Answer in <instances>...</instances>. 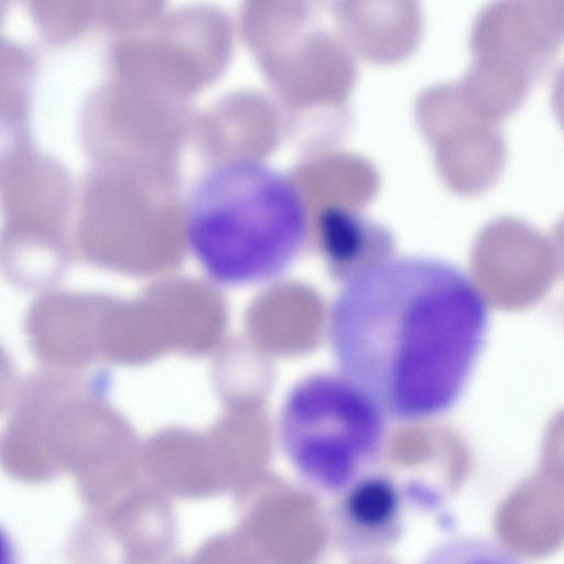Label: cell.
<instances>
[{
    "mask_svg": "<svg viewBox=\"0 0 564 564\" xmlns=\"http://www.w3.org/2000/svg\"><path fill=\"white\" fill-rule=\"evenodd\" d=\"M488 304L460 268L426 256H378L352 270L329 313L343 375L384 413L442 414L481 352Z\"/></svg>",
    "mask_w": 564,
    "mask_h": 564,
    "instance_id": "1",
    "label": "cell"
},
{
    "mask_svg": "<svg viewBox=\"0 0 564 564\" xmlns=\"http://www.w3.org/2000/svg\"><path fill=\"white\" fill-rule=\"evenodd\" d=\"M307 212L294 182L251 158L219 162L198 177L185 213L188 249L226 286L275 278L301 251Z\"/></svg>",
    "mask_w": 564,
    "mask_h": 564,
    "instance_id": "2",
    "label": "cell"
},
{
    "mask_svg": "<svg viewBox=\"0 0 564 564\" xmlns=\"http://www.w3.org/2000/svg\"><path fill=\"white\" fill-rule=\"evenodd\" d=\"M468 101L500 124L564 46V1H501L478 15Z\"/></svg>",
    "mask_w": 564,
    "mask_h": 564,
    "instance_id": "4",
    "label": "cell"
},
{
    "mask_svg": "<svg viewBox=\"0 0 564 564\" xmlns=\"http://www.w3.org/2000/svg\"><path fill=\"white\" fill-rule=\"evenodd\" d=\"M383 413L344 375L308 376L284 401L283 452L306 484L327 494L344 492L378 457L386 435Z\"/></svg>",
    "mask_w": 564,
    "mask_h": 564,
    "instance_id": "3",
    "label": "cell"
},
{
    "mask_svg": "<svg viewBox=\"0 0 564 564\" xmlns=\"http://www.w3.org/2000/svg\"><path fill=\"white\" fill-rule=\"evenodd\" d=\"M551 104L556 120L564 130V65H562L552 83Z\"/></svg>",
    "mask_w": 564,
    "mask_h": 564,
    "instance_id": "8",
    "label": "cell"
},
{
    "mask_svg": "<svg viewBox=\"0 0 564 564\" xmlns=\"http://www.w3.org/2000/svg\"><path fill=\"white\" fill-rule=\"evenodd\" d=\"M373 230L351 212L333 209L321 224V239L328 257L344 264L359 259L371 242Z\"/></svg>",
    "mask_w": 564,
    "mask_h": 564,
    "instance_id": "6",
    "label": "cell"
},
{
    "mask_svg": "<svg viewBox=\"0 0 564 564\" xmlns=\"http://www.w3.org/2000/svg\"><path fill=\"white\" fill-rule=\"evenodd\" d=\"M344 518L354 529L378 533L390 529L399 518V490L383 476L366 475L344 491Z\"/></svg>",
    "mask_w": 564,
    "mask_h": 564,
    "instance_id": "5",
    "label": "cell"
},
{
    "mask_svg": "<svg viewBox=\"0 0 564 564\" xmlns=\"http://www.w3.org/2000/svg\"><path fill=\"white\" fill-rule=\"evenodd\" d=\"M561 228L564 230V219H563V221L561 224Z\"/></svg>",
    "mask_w": 564,
    "mask_h": 564,
    "instance_id": "9",
    "label": "cell"
},
{
    "mask_svg": "<svg viewBox=\"0 0 564 564\" xmlns=\"http://www.w3.org/2000/svg\"><path fill=\"white\" fill-rule=\"evenodd\" d=\"M419 564H522L498 542L476 536L458 535L437 543Z\"/></svg>",
    "mask_w": 564,
    "mask_h": 564,
    "instance_id": "7",
    "label": "cell"
}]
</instances>
